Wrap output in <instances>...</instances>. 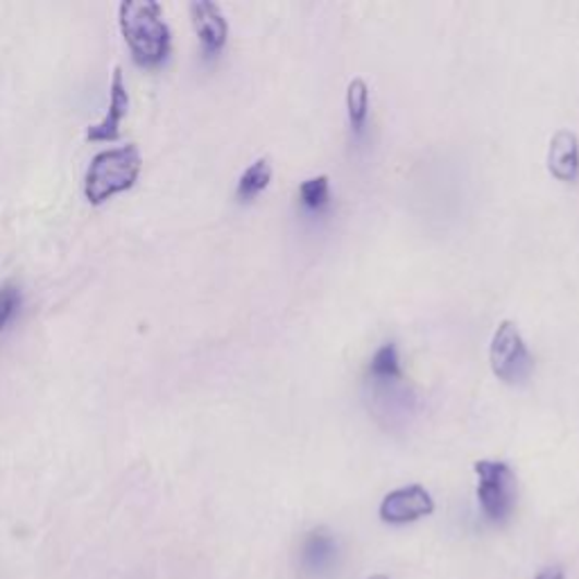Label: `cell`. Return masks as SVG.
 I'll return each mask as SVG.
<instances>
[{
	"label": "cell",
	"mask_w": 579,
	"mask_h": 579,
	"mask_svg": "<svg viewBox=\"0 0 579 579\" xmlns=\"http://www.w3.org/2000/svg\"><path fill=\"white\" fill-rule=\"evenodd\" d=\"M490 364L494 376L509 385L528 381L534 372V355L511 319H503L492 335Z\"/></svg>",
	"instance_id": "3"
},
{
	"label": "cell",
	"mask_w": 579,
	"mask_h": 579,
	"mask_svg": "<svg viewBox=\"0 0 579 579\" xmlns=\"http://www.w3.org/2000/svg\"><path fill=\"white\" fill-rule=\"evenodd\" d=\"M370 579H387L385 575H374V577H370Z\"/></svg>",
	"instance_id": "16"
},
{
	"label": "cell",
	"mask_w": 579,
	"mask_h": 579,
	"mask_svg": "<svg viewBox=\"0 0 579 579\" xmlns=\"http://www.w3.org/2000/svg\"><path fill=\"white\" fill-rule=\"evenodd\" d=\"M478 475V500L484 516L503 523L516 507V473L507 462L480 460L473 465Z\"/></svg>",
	"instance_id": "4"
},
{
	"label": "cell",
	"mask_w": 579,
	"mask_h": 579,
	"mask_svg": "<svg viewBox=\"0 0 579 579\" xmlns=\"http://www.w3.org/2000/svg\"><path fill=\"white\" fill-rule=\"evenodd\" d=\"M141 152L136 145L118 149H105L94 157L84 179V195L91 204H105L118 193H125L134 186L141 174Z\"/></svg>",
	"instance_id": "2"
},
{
	"label": "cell",
	"mask_w": 579,
	"mask_h": 579,
	"mask_svg": "<svg viewBox=\"0 0 579 579\" xmlns=\"http://www.w3.org/2000/svg\"><path fill=\"white\" fill-rule=\"evenodd\" d=\"M130 109V94L123 80V71L116 69L111 77V98H109V111L105 120H100L98 125L88 128L86 138L88 141H116L120 136V123L128 116Z\"/></svg>",
	"instance_id": "7"
},
{
	"label": "cell",
	"mask_w": 579,
	"mask_h": 579,
	"mask_svg": "<svg viewBox=\"0 0 579 579\" xmlns=\"http://www.w3.org/2000/svg\"><path fill=\"white\" fill-rule=\"evenodd\" d=\"M347 116L353 134L362 136L370 120V84L364 77H353L347 84Z\"/></svg>",
	"instance_id": "10"
},
{
	"label": "cell",
	"mask_w": 579,
	"mask_h": 579,
	"mask_svg": "<svg viewBox=\"0 0 579 579\" xmlns=\"http://www.w3.org/2000/svg\"><path fill=\"white\" fill-rule=\"evenodd\" d=\"M21 306V292L16 286L0 288V330H3Z\"/></svg>",
	"instance_id": "14"
},
{
	"label": "cell",
	"mask_w": 579,
	"mask_h": 579,
	"mask_svg": "<svg viewBox=\"0 0 579 579\" xmlns=\"http://www.w3.org/2000/svg\"><path fill=\"white\" fill-rule=\"evenodd\" d=\"M536 579H566V575H564L562 568H547Z\"/></svg>",
	"instance_id": "15"
},
{
	"label": "cell",
	"mask_w": 579,
	"mask_h": 579,
	"mask_svg": "<svg viewBox=\"0 0 579 579\" xmlns=\"http://www.w3.org/2000/svg\"><path fill=\"white\" fill-rule=\"evenodd\" d=\"M370 376L378 383H394L403 378V367H401V355L399 347L394 342H385L383 347L376 349L370 362Z\"/></svg>",
	"instance_id": "12"
},
{
	"label": "cell",
	"mask_w": 579,
	"mask_h": 579,
	"mask_svg": "<svg viewBox=\"0 0 579 579\" xmlns=\"http://www.w3.org/2000/svg\"><path fill=\"white\" fill-rule=\"evenodd\" d=\"M191 16L204 55L206 57L220 55L229 37V23L222 10L216 3H210V0H200V3L191 5Z\"/></svg>",
	"instance_id": "6"
},
{
	"label": "cell",
	"mask_w": 579,
	"mask_h": 579,
	"mask_svg": "<svg viewBox=\"0 0 579 579\" xmlns=\"http://www.w3.org/2000/svg\"><path fill=\"white\" fill-rule=\"evenodd\" d=\"M547 170L559 181L579 177V138L572 130H557L547 145Z\"/></svg>",
	"instance_id": "8"
},
{
	"label": "cell",
	"mask_w": 579,
	"mask_h": 579,
	"mask_svg": "<svg viewBox=\"0 0 579 579\" xmlns=\"http://www.w3.org/2000/svg\"><path fill=\"white\" fill-rule=\"evenodd\" d=\"M118 19L134 62L143 69L161 67L170 55V27L161 5L155 0H130L120 5Z\"/></svg>",
	"instance_id": "1"
},
{
	"label": "cell",
	"mask_w": 579,
	"mask_h": 579,
	"mask_svg": "<svg viewBox=\"0 0 579 579\" xmlns=\"http://www.w3.org/2000/svg\"><path fill=\"white\" fill-rule=\"evenodd\" d=\"M335 557H338V541L326 528L313 530L301 545V566L313 575L326 572L335 564Z\"/></svg>",
	"instance_id": "9"
},
{
	"label": "cell",
	"mask_w": 579,
	"mask_h": 579,
	"mask_svg": "<svg viewBox=\"0 0 579 579\" xmlns=\"http://www.w3.org/2000/svg\"><path fill=\"white\" fill-rule=\"evenodd\" d=\"M274 168L269 164V159H256L245 172L240 174L238 179V186H236V197L240 202H252L254 197H258L272 181Z\"/></svg>",
	"instance_id": "11"
},
{
	"label": "cell",
	"mask_w": 579,
	"mask_h": 579,
	"mask_svg": "<svg viewBox=\"0 0 579 579\" xmlns=\"http://www.w3.org/2000/svg\"><path fill=\"white\" fill-rule=\"evenodd\" d=\"M299 202L311 213H322L330 204V179L328 174H317L303 179L299 184Z\"/></svg>",
	"instance_id": "13"
},
{
	"label": "cell",
	"mask_w": 579,
	"mask_h": 579,
	"mask_svg": "<svg viewBox=\"0 0 579 579\" xmlns=\"http://www.w3.org/2000/svg\"><path fill=\"white\" fill-rule=\"evenodd\" d=\"M433 511H435V500L431 492L421 484L399 486V490L389 492L378 507L381 521L389 526H406L419 521L423 516H431Z\"/></svg>",
	"instance_id": "5"
}]
</instances>
